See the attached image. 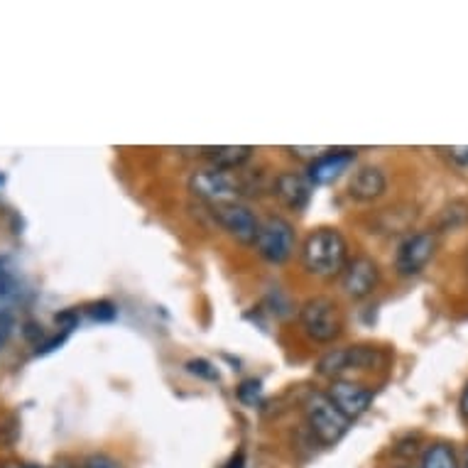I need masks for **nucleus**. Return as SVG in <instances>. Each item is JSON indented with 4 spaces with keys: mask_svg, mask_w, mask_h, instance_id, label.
Segmentation results:
<instances>
[{
    "mask_svg": "<svg viewBox=\"0 0 468 468\" xmlns=\"http://www.w3.org/2000/svg\"><path fill=\"white\" fill-rule=\"evenodd\" d=\"M388 189V177L380 167H373V165H366V167L356 169L354 177L348 182V197L361 204H368V201L380 199Z\"/></svg>",
    "mask_w": 468,
    "mask_h": 468,
    "instance_id": "ddd939ff",
    "label": "nucleus"
},
{
    "mask_svg": "<svg viewBox=\"0 0 468 468\" xmlns=\"http://www.w3.org/2000/svg\"><path fill=\"white\" fill-rule=\"evenodd\" d=\"M253 153L255 150L250 145H208L199 150L201 157L211 162V167L223 169V172H236L243 165H248Z\"/></svg>",
    "mask_w": 468,
    "mask_h": 468,
    "instance_id": "4468645a",
    "label": "nucleus"
},
{
    "mask_svg": "<svg viewBox=\"0 0 468 468\" xmlns=\"http://www.w3.org/2000/svg\"><path fill=\"white\" fill-rule=\"evenodd\" d=\"M348 262V243L336 229L312 230L302 246V265L309 275L331 280L344 272Z\"/></svg>",
    "mask_w": 468,
    "mask_h": 468,
    "instance_id": "f257e3e1",
    "label": "nucleus"
},
{
    "mask_svg": "<svg viewBox=\"0 0 468 468\" xmlns=\"http://www.w3.org/2000/svg\"><path fill=\"white\" fill-rule=\"evenodd\" d=\"M395 468H407V466H395Z\"/></svg>",
    "mask_w": 468,
    "mask_h": 468,
    "instance_id": "cd10ccee",
    "label": "nucleus"
},
{
    "mask_svg": "<svg viewBox=\"0 0 468 468\" xmlns=\"http://www.w3.org/2000/svg\"><path fill=\"white\" fill-rule=\"evenodd\" d=\"M10 331H13V316L0 314V348H3L5 341L10 338Z\"/></svg>",
    "mask_w": 468,
    "mask_h": 468,
    "instance_id": "5701e85b",
    "label": "nucleus"
},
{
    "mask_svg": "<svg viewBox=\"0 0 468 468\" xmlns=\"http://www.w3.org/2000/svg\"><path fill=\"white\" fill-rule=\"evenodd\" d=\"M326 398L336 405V410L346 420H358L361 415L368 412V407L373 405V390L354 380H331Z\"/></svg>",
    "mask_w": 468,
    "mask_h": 468,
    "instance_id": "9d476101",
    "label": "nucleus"
},
{
    "mask_svg": "<svg viewBox=\"0 0 468 468\" xmlns=\"http://www.w3.org/2000/svg\"><path fill=\"white\" fill-rule=\"evenodd\" d=\"M214 218L221 223L223 229L229 230L233 239L243 243V246H253L258 239V229H261V218L255 211L240 201H229V204H216Z\"/></svg>",
    "mask_w": 468,
    "mask_h": 468,
    "instance_id": "6e6552de",
    "label": "nucleus"
},
{
    "mask_svg": "<svg viewBox=\"0 0 468 468\" xmlns=\"http://www.w3.org/2000/svg\"><path fill=\"white\" fill-rule=\"evenodd\" d=\"M441 153H446V157L459 165V167H468V145H452V147H439Z\"/></svg>",
    "mask_w": 468,
    "mask_h": 468,
    "instance_id": "4be33fe9",
    "label": "nucleus"
},
{
    "mask_svg": "<svg viewBox=\"0 0 468 468\" xmlns=\"http://www.w3.org/2000/svg\"><path fill=\"white\" fill-rule=\"evenodd\" d=\"M186 370H189L192 376H199V378H204V380H211V383H214V380H218V370H216L208 361H204V358H194V361L186 363Z\"/></svg>",
    "mask_w": 468,
    "mask_h": 468,
    "instance_id": "a211bd4d",
    "label": "nucleus"
},
{
    "mask_svg": "<svg viewBox=\"0 0 468 468\" xmlns=\"http://www.w3.org/2000/svg\"><path fill=\"white\" fill-rule=\"evenodd\" d=\"M5 468H39V466H35V463H10V466Z\"/></svg>",
    "mask_w": 468,
    "mask_h": 468,
    "instance_id": "a878e982",
    "label": "nucleus"
},
{
    "mask_svg": "<svg viewBox=\"0 0 468 468\" xmlns=\"http://www.w3.org/2000/svg\"><path fill=\"white\" fill-rule=\"evenodd\" d=\"M380 282V268L368 255H358L354 261L346 262L341 272V287L351 300H366Z\"/></svg>",
    "mask_w": 468,
    "mask_h": 468,
    "instance_id": "1a4fd4ad",
    "label": "nucleus"
},
{
    "mask_svg": "<svg viewBox=\"0 0 468 468\" xmlns=\"http://www.w3.org/2000/svg\"><path fill=\"white\" fill-rule=\"evenodd\" d=\"M461 415L468 420V385L466 390H463V395H461Z\"/></svg>",
    "mask_w": 468,
    "mask_h": 468,
    "instance_id": "b1692460",
    "label": "nucleus"
},
{
    "mask_svg": "<svg viewBox=\"0 0 468 468\" xmlns=\"http://www.w3.org/2000/svg\"><path fill=\"white\" fill-rule=\"evenodd\" d=\"M468 218V204H463V201H453L452 207H446L444 211H441V221H439V229H459V226H463Z\"/></svg>",
    "mask_w": 468,
    "mask_h": 468,
    "instance_id": "dca6fc26",
    "label": "nucleus"
},
{
    "mask_svg": "<svg viewBox=\"0 0 468 468\" xmlns=\"http://www.w3.org/2000/svg\"><path fill=\"white\" fill-rule=\"evenodd\" d=\"M461 468H468V449H466V453H463V466Z\"/></svg>",
    "mask_w": 468,
    "mask_h": 468,
    "instance_id": "bb28decb",
    "label": "nucleus"
},
{
    "mask_svg": "<svg viewBox=\"0 0 468 468\" xmlns=\"http://www.w3.org/2000/svg\"><path fill=\"white\" fill-rule=\"evenodd\" d=\"M304 417L307 427L312 430L324 446L338 444L351 427V420H346L336 410V405L326 398V392H309L304 399Z\"/></svg>",
    "mask_w": 468,
    "mask_h": 468,
    "instance_id": "f03ea898",
    "label": "nucleus"
},
{
    "mask_svg": "<svg viewBox=\"0 0 468 468\" xmlns=\"http://www.w3.org/2000/svg\"><path fill=\"white\" fill-rule=\"evenodd\" d=\"M226 468H243V453H239V456H233V459L226 463Z\"/></svg>",
    "mask_w": 468,
    "mask_h": 468,
    "instance_id": "393cba45",
    "label": "nucleus"
},
{
    "mask_svg": "<svg viewBox=\"0 0 468 468\" xmlns=\"http://www.w3.org/2000/svg\"><path fill=\"white\" fill-rule=\"evenodd\" d=\"M261 395H262V388H261V383H258V380H246V383L239 388V399H240V402H246V405H250V407H253L255 402L261 399Z\"/></svg>",
    "mask_w": 468,
    "mask_h": 468,
    "instance_id": "6ab92c4d",
    "label": "nucleus"
},
{
    "mask_svg": "<svg viewBox=\"0 0 468 468\" xmlns=\"http://www.w3.org/2000/svg\"><path fill=\"white\" fill-rule=\"evenodd\" d=\"M437 253V233L434 230H420L415 236H407L395 255V270L402 277L420 275Z\"/></svg>",
    "mask_w": 468,
    "mask_h": 468,
    "instance_id": "0eeeda50",
    "label": "nucleus"
},
{
    "mask_svg": "<svg viewBox=\"0 0 468 468\" xmlns=\"http://www.w3.org/2000/svg\"><path fill=\"white\" fill-rule=\"evenodd\" d=\"M356 160V150L351 147H331L329 153L322 154L319 160L309 162L307 179L312 185H329L334 179L344 175Z\"/></svg>",
    "mask_w": 468,
    "mask_h": 468,
    "instance_id": "f8f14e48",
    "label": "nucleus"
},
{
    "mask_svg": "<svg viewBox=\"0 0 468 468\" xmlns=\"http://www.w3.org/2000/svg\"><path fill=\"white\" fill-rule=\"evenodd\" d=\"M420 468H461V463L453 446L439 441V444H431L424 449Z\"/></svg>",
    "mask_w": 468,
    "mask_h": 468,
    "instance_id": "2eb2a0df",
    "label": "nucleus"
},
{
    "mask_svg": "<svg viewBox=\"0 0 468 468\" xmlns=\"http://www.w3.org/2000/svg\"><path fill=\"white\" fill-rule=\"evenodd\" d=\"M300 324L314 344H334L344 331L341 312L329 297H312L304 302L300 309Z\"/></svg>",
    "mask_w": 468,
    "mask_h": 468,
    "instance_id": "7ed1b4c3",
    "label": "nucleus"
},
{
    "mask_svg": "<svg viewBox=\"0 0 468 468\" xmlns=\"http://www.w3.org/2000/svg\"><path fill=\"white\" fill-rule=\"evenodd\" d=\"M79 468H125L123 463L113 456H108V453H89L81 459Z\"/></svg>",
    "mask_w": 468,
    "mask_h": 468,
    "instance_id": "f3484780",
    "label": "nucleus"
},
{
    "mask_svg": "<svg viewBox=\"0 0 468 468\" xmlns=\"http://www.w3.org/2000/svg\"><path fill=\"white\" fill-rule=\"evenodd\" d=\"M253 246L262 261L272 262V265H282L294 253L297 233L292 229V223L284 221L282 216H268V218L261 221L258 239H255Z\"/></svg>",
    "mask_w": 468,
    "mask_h": 468,
    "instance_id": "20e7f679",
    "label": "nucleus"
},
{
    "mask_svg": "<svg viewBox=\"0 0 468 468\" xmlns=\"http://www.w3.org/2000/svg\"><path fill=\"white\" fill-rule=\"evenodd\" d=\"M312 182L300 172H280L272 182V194L292 211H304L312 201Z\"/></svg>",
    "mask_w": 468,
    "mask_h": 468,
    "instance_id": "9b49d317",
    "label": "nucleus"
},
{
    "mask_svg": "<svg viewBox=\"0 0 468 468\" xmlns=\"http://www.w3.org/2000/svg\"><path fill=\"white\" fill-rule=\"evenodd\" d=\"M89 316H91L93 322H111V319H115V307L106 300L96 302V304L89 307Z\"/></svg>",
    "mask_w": 468,
    "mask_h": 468,
    "instance_id": "aec40b11",
    "label": "nucleus"
},
{
    "mask_svg": "<svg viewBox=\"0 0 468 468\" xmlns=\"http://www.w3.org/2000/svg\"><path fill=\"white\" fill-rule=\"evenodd\" d=\"M383 361V354L373 346H348V348H334L319 358V376L341 380L348 370H370Z\"/></svg>",
    "mask_w": 468,
    "mask_h": 468,
    "instance_id": "423d86ee",
    "label": "nucleus"
},
{
    "mask_svg": "<svg viewBox=\"0 0 468 468\" xmlns=\"http://www.w3.org/2000/svg\"><path fill=\"white\" fill-rule=\"evenodd\" d=\"M189 192L199 199L208 201L211 207L216 204H229V201H239L243 197V186H240L239 172H223V169H199L189 177Z\"/></svg>",
    "mask_w": 468,
    "mask_h": 468,
    "instance_id": "39448f33",
    "label": "nucleus"
},
{
    "mask_svg": "<svg viewBox=\"0 0 468 468\" xmlns=\"http://www.w3.org/2000/svg\"><path fill=\"white\" fill-rule=\"evenodd\" d=\"M331 147H287V153H292L294 157H300V160H307V162H314L319 160L322 154L329 153Z\"/></svg>",
    "mask_w": 468,
    "mask_h": 468,
    "instance_id": "412c9836",
    "label": "nucleus"
}]
</instances>
